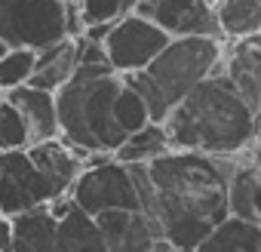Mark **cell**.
Returning <instances> with one entry per match:
<instances>
[{"instance_id": "obj_23", "label": "cell", "mask_w": 261, "mask_h": 252, "mask_svg": "<svg viewBox=\"0 0 261 252\" xmlns=\"http://www.w3.org/2000/svg\"><path fill=\"white\" fill-rule=\"evenodd\" d=\"M77 13L86 25H98V22H117L123 16V0H77Z\"/></svg>"}, {"instance_id": "obj_1", "label": "cell", "mask_w": 261, "mask_h": 252, "mask_svg": "<svg viewBox=\"0 0 261 252\" xmlns=\"http://www.w3.org/2000/svg\"><path fill=\"white\" fill-rule=\"evenodd\" d=\"M157 194V224L175 249H197L227 212V179L209 154L169 151L148 163Z\"/></svg>"}, {"instance_id": "obj_17", "label": "cell", "mask_w": 261, "mask_h": 252, "mask_svg": "<svg viewBox=\"0 0 261 252\" xmlns=\"http://www.w3.org/2000/svg\"><path fill=\"white\" fill-rule=\"evenodd\" d=\"M212 10L224 43H240L261 34V0H218Z\"/></svg>"}, {"instance_id": "obj_15", "label": "cell", "mask_w": 261, "mask_h": 252, "mask_svg": "<svg viewBox=\"0 0 261 252\" xmlns=\"http://www.w3.org/2000/svg\"><path fill=\"white\" fill-rule=\"evenodd\" d=\"M56 228H59V218L53 215L49 203L13 215L10 218V231H13L10 252H56Z\"/></svg>"}, {"instance_id": "obj_27", "label": "cell", "mask_w": 261, "mask_h": 252, "mask_svg": "<svg viewBox=\"0 0 261 252\" xmlns=\"http://www.w3.org/2000/svg\"><path fill=\"white\" fill-rule=\"evenodd\" d=\"M178 252H197V249H178Z\"/></svg>"}, {"instance_id": "obj_14", "label": "cell", "mask_w": 261, "mask_h": 252, "mask_svg": "<svg viewBox=\"0 0 261 252\" xmlns=\"http://www.w3.org/2000/svg\"><path fill=\"white\" fill-rule=\"evenodd\" d=\"M74 68H77V40L74 37H62L59 43L37 49L28 86L43 89V92H59L68 83V77L74 74Z\"/></svg>"}, {"instance_id": "obj_13", "label": "cell", "mask_w": 261, "mask_h": 252, "mask_svg": "<svg viewBox=\"0 0 261 252\" xmlns=\"http://www.w3.org/2000/svg\"><path fill=\"white\" fill-rule=\"evenodd\" d=\"M13 108L19 111L25 133H28V145H40L49 139H59V117H56V92H43L34 86H19L4 92Z\"/></svg>"}, {"instance_id": "obj_7", "label": "cell", "mask_w": 261, "mask_h": 252, "mask_svg": "<svg viewBox=\"0 0 261 252\" xmlns=\"http://www.w3.org/2000/svg\"><path fill=\"white\" fill-rule=\"evenodd\" d=\"M166 43H169V37L154 22L129 13V16H120L111 25L101 49H105L108 65L117 74H133V71H145L163 53Z\"/></svg>"}, {"instance_id": "obj_24", "label": "cell", "mask_w": 261, "mask_h": 252, "mask_svg": "<svg viewBox=\"0 0 261 252\" xmlns=\"http://www.w3.org/2000/svg\"><path fill=\"white\" fill-rule=\"evenodd\" d=\"M13 246V231H10V218H0V252H10Z\"/></svg>"}, {"instance_id": "obj_21", "label": "cell", "mask_w": 261, "mask_h": 252, "mask_svg": "<svg viewBox=\"0 0 261 252\" xmlns=\"http://www.w3.org/2000/svg\"><path fill=\"white\" fill-rule=\"evenodd\" d=\"M114 120H117V126L129 136V133H136V130H142L145 123H151L148 120V111H145V105H142V98L129 89L126 83L120 86V92H117V98H114Z\"/></svg>"}, {"instance_id": "obj_9", "label": "cell", "mask_w": 261, "mask_h": 252, "mask_svg": "<svg viewBox=\"0 0 261 252\" xmlns=\"http://www.w3.org/2000/svg\"><path fill=\"white\" fill-rule=\"evenodd\" d=\"M136 16L154 22L169 40H175V37H212V40L224 43L209 0H142Z\"/></svg>"}, {"instance_id": "obj_3", "label": "cell", "mask_w": 261, "mask_h": 252, "mask_svg": "<svg viewBox=\"0 0 261 252\" xmlns=\"http://www.w3.org/2000/svg\"><path fill=\"white\" fill-rule=\"evenodd\" d=\"M123 77L111 65H77L68 83L56 92L59 139L83 154H111L126 133L114 120V98Z\"/></svg>"}, {"instance_id": "obj_11", "label": "cell", "mask_w": 261, "mask_h": 252, "mask_svg": "<svg viewBox=\"0 0 261 252\" xmlns=\"http://www.w3.org/2000/svg\"><path fill=\"white\" fill-rule=\"evenodd\" d=\"M31 163L37 166V172L46 179L53 197H68L71 185L77 182V175L83 172V166L89 163L92 154H83L77 148H71L68 142L62 139H49V142H40V145H28L25 148Z\"/></svg>"}, {"instance_id": "obj_6", "label": "cell", "mask_w": 261, "mask_h": 252, "mask_svg": "<svg viewBox=\"0 0 261 252\" xmlns=\"http://www.w3.org/2000/svg\"><path fill=\"white\" fill-rule=\"evenodd\" d=\"M71 203L86 215H101L111 209H139L136 188L129 179V166L117 163L114 157H101L98 163L83 166L77 182L68 191Z\"/></svg>"}, {"instance_id": "obj_18", "label": "cell", "mask_w": 261, "mask_h": 252, "mask_svg": "<svg viewBox=\"0 0 261 252\" xmlns=\"http://www.w3.org/2000/svg\"><path fill=\"white\" fill-rule=\"evenodd\" d=\"M197 252H261V224L243 218H224Z\"/></svg>"}, {"instance_id": "obj_20", "label": "cell", "mask_w": 261, "mask_h": 252, "mask_svg": "<svg viewBox=\"0 0 261 252\" xmlns=\"http://www.w3.org/2000/svg\"><path fill=\"white\" fill-rule=\"evenodd\" d=\"M34 59H37L34 49H7L4 56H0V92L25 86L31 80Z\"/></svg>"}, {"instance_id": "obj_22", "label": "cell", "mask_w": 261, "mask_h": 252, "mask_svg": "<svg viewBox=\"0 0 261 252\" xmlns=\"http://www.w3.org/2000/svg\"><path fill=\"white\" fill-rule=\"evenodd\" d=\"M22 148H28L25 123L13 108V102L0 92V151H22Z\"/></svg>"}, {"instance_id": "obj_10", "label": "cell", "mask_w": 261, "mask_h": 252, "mask_svg": "<svg viewBox=\"0 0 261 252\" xmlns=\"http://www.w3.org/2000/svg\"><path fill=\"white\" fill-rule=\"evenodd\" d=\"M95 224L105 237L108 252H154V243L163 237L160 224L151 221L148 215H142L139 209L101 212V215H95Z\"/></svg>"}, {"instance_id": "obj_2", "label": "cell", "mask_w": 261, "mask_h": 252, "mask_svg": "<svg viewBox=\"0 0 261 252\" xmlns=\"http://www.w3.org/2000/svg\"><path fill=\"white\" fill-rule=\"evenodd\" d=\"M163 130L172 151H197L209 157L240 154L252 142V111L224 74L206 77L166 114Z\"/></svg>"}, {"instance_id": "obj_29", "label": "cell", "mask_w": 261, "mask_h": 252, "mask_svg": "<svg viewBox=\"0 0 261 252\" xmlns=\"http://www.w3.org/2000/svg\"><path fill=\"white\" fill-rule=\"evenodd\" d=\"M0 218H4V215H0Z\"/></svg>"}, {"instance_id": "obj_19", "label": "cell", "mask_w": 261, "mask_h": 252, "mask_svg": "<svg viewBox=\"0 0 261 252\" xmlns=\"http://www.w3.org/2000/svg\"><path fill=\"white\" fill-rule=\"evenodd\" d=\"M172 145H169V136L163 130V123H145L142 130L129 133L123 139V145L114 151V160L129 166V163H151L163 154H169Z\"/></svg>"}, {"instance_id": "obj_5", "label": "cell", "mask_w": 261, "mask_h": 252, "mask_svg": "<svg viewBox=\"0 0 261 252\" xmlns=\"http://www.w3.org/2000/svg\"><path fill=\"white\" fill-rule=\"evenodd\" d=\"M65 34L62 0H0V43L7 49H43Z\"/></svg>"}, {"instance_id": "obj_12", "label": "cell", "mask_w": 261, "mask_h": 252, "mask_svg": "<svg viewBox=\"0 0 261 252\" xmlns=\"http://www.w3.org/2000/svg\"><path fill=\"white\" fill-rule=\"evenodd\" d=\"M224 77L252 114L261 111V34L224 43Z\"/></svg>"}, {"instance_id": "obj_28", "label": "cell", "mask_w": 261, "mask_h": 252, "mask_svg": "<svg viewBox=\"0 0 261 252\" xmlns=\"http://www.w3.org/2000/svg\"><path fill=\"white\" fill-rule=\"evenodd\" d=\"M209 4H218V0H209Z\"/></svg>"}, {"instance_id": "obj_4", "label": "cell", "mask_w": 261, "mask_h": 252, "mask_svg": "<svg viewBox=\"0 0 261 252\" xmlns=\"http://www.w3.org/2000/svg\"><path fill=\"white\" fill-rule=\"evenodd\" d=\"M169 111L206 77L224 74V43L212 37H175L163 46V53L145 68Z\"/></svg>"}, {"instance_id": "obj_16", "label": "cell", "mask_w": 261, "mask_h": 252, "mask_svg": "<svg viewBox=\"0 0 261 252\" xmlns=\"http://www.w3.org/2000/svg\"><path fill=\"white\" fill-rule=\"evenodd\" d=\"M56 252H108V246H105V237H101L95 218L71 203L59 215Z\"/></svg>"}, {"instance_id": "obj_25", "label": "cell", "mask_w": 261, "mask_h": 252, "mask_svg": "<svg viewBox=\"0 0 261 252\" xmlns=\"http://www.w3.org/2000/svg\"><path fill=\"white\" fill-rule=\"evenodd\" d=\"M154 252H178V249H175L169 240H163V237H160V240L154 243Z\"/></svg>"}, {"instance_id": "obj_8", "label": "cell", "mask_w": 261, "mask_h": 252, "mask_svg": "<svg viewBox=\"0 0 261 252\" xmlns=\"http://www.w3.org/2000/svg\"><path fill=\"white\" fill-rule=\"evenodd\" d=\"M46 179L31 163L28 151H0V215L13 218L19 212L53 203Z\"/></svg>"}, {"instance_id": "obj_26", "label": "cell", "mask_w": 261, "mask_h": 252, "mask_svg": "<svg viewBox=\"0 0 261 252\" xmlns=\"http://www.w3.org/2000/svg\"><path fill=\"white\" fill-rule=\"evenodd\" d=\"M139 4H142V0H123V16L136 13V10H139Z\"/></svg>"}]
</instances>
